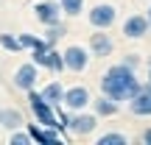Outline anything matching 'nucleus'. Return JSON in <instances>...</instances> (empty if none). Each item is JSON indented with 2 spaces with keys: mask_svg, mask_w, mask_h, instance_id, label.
Instances as JSON below:
<instances>
[{
  "mask_svg": "<svg viewBox=\"0 0 151 145\" xmlns=\"http://www.w3.org/2000/svg\"><path fill=\"white\" fill-rule=\"evenodd\" d=\"M140 89V78L132 67H126L123 61L120 64H112L106 73L101 75V95L112 98V101H132L134 92Z\"/></svg>",
  "mask_w": 151,
  "mask_h": 145,
  "instance_id": "1",
  "label": "nucleus"
},
{
  "mask_svg": "<svg viewBox=\"0 0 151 145\" xmlns=\"http://www.w3.org/2000/svg\"><path fill=\"white\" fill-rule=\"evenodd\" d=\"M28 106H31L34 117H37L39 126H50V129H59V120H56V109L50 106L48 101H45L42 95L37 92V86L34 89H28Z\"/></svg>",
  "mask_w": 151,
  "mask_h": 145,
  "instance_id": "2",
  "label": "nucleus"
},
{
  "mask_svg": "<svg viewBox=\"0 0 151 145\" xmlns=\"http://www.w3.org/2000/svg\"><path fill=\"white\" fill-rule=\"evenodd\" d=\"M87 20H90L92 28H112L115 20H118V9H115L112 3H95L90 9V14H87Z\"/></svg>",
  "mask_w": 151,
  "mask_h": 145,
  "instance_id": "3",
  "label": "nucleus"
},
{
  "mask_svg": "<svg viewBox=\"0 0 151 145\" xmlns=\"http://www.w3.org/2000/svg\"><path fill=\"white\" fill-rule=\"evenodd\" d=\"M67 129L76 137H87V134H92L98 129V114H87L84 109L81 112H70L67 114Z\"/></svg>",
  "mask_w": 151,
  "mask_h": 145,
  "instance_id": "4",
  "label": "nucleus"
},
{
  "mask_svg": "<svg viewBox=\"0 0 151 145\" xmlns=\"http://www.w3.org/2000/svg\"><path fill=\"white\" fill-rule=\"evenodd\" d=\"M62 61H65V70H70V73H84L87 64H90V50L81 48V45H70V48L62 53Z\"/></svg>",
  "mask_w": 151,
  "mask_h": 145,
  "instance_id": "5",
  "label": "nucleus"
},
{
  "mask_svg": "<svg viewBox=\"0 0 151 145\" xmlns=\"http://www.w3.org/2000/svg\"><path fill=\"white\" fill-rule=\"evenodd\" d=\"M90 89L87 86H81V84H76L70 86V89H65V98H62V106L67 109V112H81V109H87L90 106Z\"/></svg>",
  "mask_w": 151,
  "mask_h": 145,
  "instance_id": "6",
  "label": "nucleus"
},
{
  "mask_svg": "<svg viewBox=\"0 0 151 145\" xmlns=\"http://www.w3.org/2000/svg\"><path fill=\"white\" fill-rule=\"evenodd\" d=\"M31 142H39V145H62V134L59 129H50V126H37V123H28L25 126Z\"/></svg>",
  "mask_w": 151,
  "mask_h": 145,
  "instance_id": "7",
  "label": "nucleus"
},
{
  "mask_svg": "<svg viewBox=\"0 0 151 145\" xmlns=\"http://www.w3.org/2000/svg\"><path fill=\"white\" fill-rule=\"evenodd\" d=\"M129 109L137 117H151V81L148 84H140V89H137L134 98L129 101Z\"/></svg>",
  "mask_w": 151,
  "mask_h": 145,
  "instance_id": "8",
  "label": "nucleus"
},
{
  "mask_svg": "<svg viewBox=\"0 0 151 145\" xmlns=\"http://www.w3.org/2000/svg\"><path fill=\"white\" fill-rule=\"evenodd\" d=\"M37 81H39V67L34 64V61L17 67V73H14V86H17V89L28 92V89H34V86H37Z\"/></svg>",
  "mask_w": 151,
  "mask_h": 145,
  "instance_id": "9",
  "label": "nucleus"
},
{
  "mask_svg": "<svg viewBox=\"0 0 151 145\" xmlns=\"http://www.w3.org/2000/svg\"><path fill=\"white\" fill-rule=\"evenodd\" d=\"M112 50H115L112 36H109L104 28H98V34H92V36H90V56L106 59V56H112Z\"/></svg>",
  "mask_w": 151,
  "mask_h": 145,
  "instance_id": "10",
  "label": "nucleus"
},
{
  "mask_svg": "<svg viewBox=\"0 0 151 145\" xmlns=\"http://www.w3.org/2000/svg\"><path fill=\"white\" fill-rule=\"evenodd\" d=\"M34 14H37V20L42 25H53V22L62 20V6L56 0H42V3L34 6Z\"/></svg>",
  "mask_w": 151,
  "mask_h": 145,
  "instance_id": "11",
  "label": "nucleus"
},
{
  "mask_svg": "<svg viewBox=\"0 0 151 145\" xmlns=\"http://www.w3.org/2000/svg\"><path fill=\"white\" fill-rule=\"evenodd\" d=\"M146 34H148V20L143 14L126 17V22H123V36L126 39H143Z\"/></svg>",
  "mask_w": 151,
  "mask_h": 145,
  "instance_id": "12",
  "label": "nucleus"
},
{
  "mask_svg": "<svg viewBox=\"0 0 151 145\" xmlns=\"http://www.w3.org/2000/svg\"><path fill=\"white\" fill-rule=\"evenodd\" d=\"M39 95H42L45 101L50 103V106H62V98H65V86H62V81H50V84H45L42 89H39Z\"/></svg>",
  "mask_w": 151,
  "mask_h": 145,
  "instance_id": "13",
  "label": "nucleus"
},
{
  "mask_svg": "<svg viewBox=\"0 0 151 145\" xmlns=\"http://www.w3.org/2000/svg\"><path fill=\"white\" fill-rule=\"evenodd\" d=\"M92 106H95V114L98 117H112V114H118V101H112V98L101 95L98 101H90Z\"/></svg>",
  "mask_w": 151,
  "mask_h": 145,
  "instance_id": "14",
  "label": "nucleus"
},
{
  "mask_svg": "<svg viewBox=\"0 0 151 145\" xmlns=\"http://www.w3.org/2000/svg\"><path fill=\"white\" fill-rule=\"evenodd\" d=\"M0 126H6L9 131L20 129L22 126V114L17 112V109H3V112H0Z\"/></svg>",
  "mask_w": 151,
  "mask_h": 145,
  "instance_id": "15",
  "label": "nucleus"
},
{
  "mask_svg": "<svg viewBox=\"0 0 151 145\" xmlns=\"http://www.w3.org/2000/svg\"><path fill=\"white\" fill-rule=\"evenodd\" d=\"M45 28H48V31H45V42H48V48H53V45L67 34V25H65L62 20H59V22H53V25H45Z\"/></svg>",
  "mask_w": 151,
  "mask_h": 145,
  "instance_id": "16",
  "label": "nucleus"
},
{
  "mask_svg": "<svg viewBox=\"0 0 151 145\" xmlns=\"http://www.w3.org/2000/svg\"><path fill=\"white\" fill-rule=\"evenodd\" d=\"M20 48L22 50H42V48H48V42H45L42 36H34V34H20Z\"/></svg>",
  "mask_w": 151,
  "mask_h": 145,
  "instance_id": "17",
  "label": "nucleus"
},
{
  "mask_svg": "<svg viewBox=\"0 0 151 145\" xmlns=\"http://www.w3.org/2000/svg\"><path fill=\"white\" fill-rule=\"evenodd\" d=\"M45 70H53V73H62V70H65L62 53H59L56 48H48V61H45Z\"/></svg>",
  "mask_w": 151,
  "mask_h": 145,
  "instance_id": "18",
  "label": "nucleus"
},
{
  "mask_svg": "<svg viewBox=\"0 0 151 145\" xmlns=\"http://www.w3.org/2000/svg\"><path fill=\"white\" fill-rule=\"evenodd\" d=\"M59 6H62V14L67 17H78L84 11V0H59Z\"/></svg>",
  "mask_w": 151,
  "mask_h": 145,
  "instance_id": "19",
  "label": "nucleus"
},
{
  "mask_svg": "<svg viewBox=\"0 0 151 145\" xmlns=\"http://www.w3.org/2000/svg\"><path fill=\"white\" fill-rule=\"evenodd\" d=\"M98 145H129L123 134H118V131H112V134H101L98 137Z\"/></svg>",
  "mask_w": 151,
  "mask_h": 145,
  "instance_id": "20",
  "label": "nucleus"
},
{
  "mask_svg": "<svg viewBox=\"0 0 151 145\" xmlns=\"http://www.w3.org/2000/svg\"><path fill=\"white\" fill-rule=\"evenodd\" d=\"M0 45H3L6 50H11V53H20V39L17 36H11V34H0Z\"/></svg>",
  "mask_w": 151,
  "mask_h": 145,
  "instance_id": "21",
  "label": "nucleus"
},
{
  "mask_svg": "<svg viewBox=\"0 0 151 145\" xmlns=\"http://www.w3.org/2000/svg\"><path fill=\"white\" fill-rule=\"evenodd\" d=\"M9 142L11 145H31V137H28V131L14 129V131H11V137H9Z\"/></svg>",
  "mask_w": 151,
  "mask_h": 145,
  "instance_id": "22",
  "label": "nucleus"
},
{
  "mask_svg": "<svg viewBox=\"0 0 151 145\" xmlns=\"http://www.w3.org/2000/svg\"><path fill=\"white\" fill-rule=\"evenodd\" d=\"M123 64H126V67H132V70H134V67L140 64V56H137V53H126V59H123Z\"/></svg>",
  "mask_w": 151,
  "mask_h": 145,
  "instance_id": "23",
  "label": "nucleus"
},
{
  "mask_svg": "<svg viewBox=\"0 0 151 145\" xmlns=\"http://www.w3.org/2000/svg\"><path fill=\"white\" fill-rule=\"evenodd\" d=\"M140 142H143V145H151V129H146V131L140 134Z\"/></svg>",
  "mask_w": 151,
  "mask_h": 145,
  "instance_id": "24",
  "label": "nucleus"
},
{
  "mask_svg": "<svg viewBox=\"0 0 151 145\" xmlns=\"http://www.w3.org/2000/svg\"><path fill=\"white\" fill-rule=\"evenodd\" d=\"M146 20H148V28H151V6H148V17H146Z\"/></svg>",
  "mask_w": 151,
  "mask_h": 145,
  "instance_id": "25",
  "label": "nucleus"
},
{
  "mask_svg": "<svg viewBox=\"0 0 151 145\" xmlns=\"http://www.w3.org/2000/svg\"><path fill=\"white\" fill-rule=\"evenodd\" d=\"M148 81H151V61H148Z\"/></svg>",
  "mask_w": 151,
  "mask_h": 145,
  "instance_id": "26",
  "label": "nucleus"
}]
</instances>
